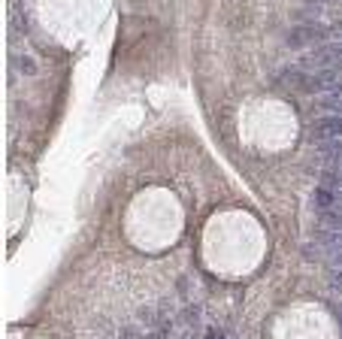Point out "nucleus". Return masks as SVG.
Returning a JSON list of instances; mask_svg holds the SVG:
<instances>
[{
  "label": "nucleus",
  "instance_id": "nucleus-2",
  "mask_svg": "<svg viewBox=\"0 0 342 339\" xmlns=\"http://www.w3.org/2000/svg\"><path fill=\"white\" fill-rule=\"evenodd\" d=\"M318 106H321L324 112H330V115H342V85L336 88V91H330V94H321Z\"/></svg>",
  "mask_w": 342,
  "mask_h": 339
},
{
  "label": "nucleus",
  "instance_id": "nucleus-3",
  "mask_svg": "<svg viewBox=\"0 0 342 339\" xmlns=\"http://www.w3.org/2000/svg\"><path fill=\"white\" fill-rule=\"evenodd\" d=\"M318 185L330 188L333 194L342 197V173H336V170H321V173H318Z\"/></svg>",
  "mask_w": 342,
  "mask_h": 339
},
{
  "label": "nucleus",
  "instance_id": "nucleus-1",
  "mask_svg": "<svg viewBox=\"0 0 342 339\" xmlns=\"http://www.w3.org/2000/svg\"><path fill=\"white\" fill-rule=\"evenodd\" d=\"M312 133H315L318 143L321 139H342V115H324V118H318L315 127H312Z\"/></svg>",
  "mask_w": 342,
  "mask_h": 339
}]
</instances>
